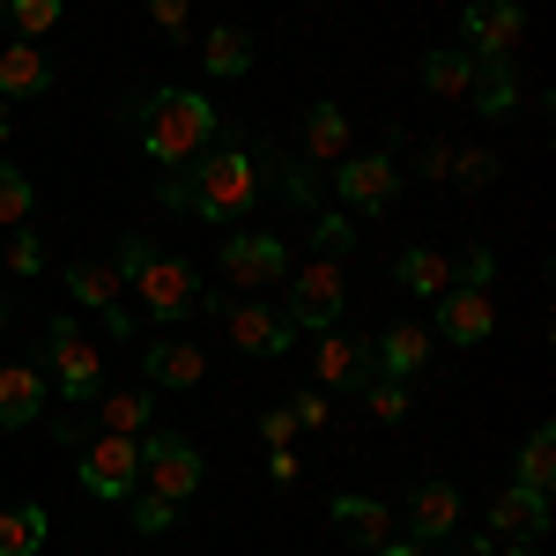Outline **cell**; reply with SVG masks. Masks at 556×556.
<instances>
[{
	"mask_svg": "<svg viewBox=\"0 0 556 556\" xmlns=\"http://www.w3.org/2000/svg\"><path fill=\"white\" fill-rule=\"evenodd\" d=\"M267 149H215V156H193V164H178L164 186H156V201L164 208H186L201 215V223H238V215L260 208V193H267Z\"/></svg>",
	"mask_w": 556,
	"mask_h": 556,
	"instance_id": "1",
	"label": "cell"
},
{
	"mask_svg": "<svg viewBox=\"0 0 556 556\" xmlns=\"http://www.w3.org/2000/svg\"><path fill=\"white\" fill-rule=\"evenodd\" d=\"M215 141H223V119H215V104L201 89H156L149 104H141V149H149V164H193V156H208Z\"/></svg>",
	"mask_w": 556,
	"mask_h": 556,
	"instance_id": "2",
	"label": "cell"
},
{
	"mask_svg": "<svg viewBox=\"0 0 556 556\" xmlns=\"http://www.w3.org/2000/svg\"><path fill=\"white\" fill-rule=\"evenodd\" d=\"M119 275L134 282V298L149 304L156 327H178V319L201 312V275H193V260L156 253L149 238H127V245H119Z\"/></svg>",
	"mask_w": 556,
	"mask_h": 556,
	"instance_id": "3",
	"label": "cell"
},
{
	"mask_svg": "<svg viewBox=\"0 0 556 556\" xmlns=\"http://www.w3.org/2000/svg\"><path fill=\"white\" fill-rule=\"evenodd\" d=\"M134 445H141V475L156 482V497L186 505V497L201 490V453H193V438H178V430H149V438H134Z\"/></svg>",
	"mask_w": 556,
	"mask_h": 556,
	"instance_id": "4",
	"label": "cell"
},
{
	"mask_svg": "<svg viewBox=\"0 0 556 556\" xmlns=\"http://www.w3.org/2000/svg\"><path fill=\"white\" fill-rule=\"evenodd\" d=\"M45 342H52V379H60V393H67V401H97V379H104L97 342H89L75 319H52Z\"/></svg>",
	"mask_w": 556,
	"mask_h": 556,
	"instance_id": "5",
	"label": "cell"
},
{
	"mask_svg": "<svg viewBox=\"0 0 556 556\" xmlns=\"http://www.w3.org/2000/svg\"><path fill=\"white\" fill-rule=\"evenodd\" d=\"M201 312H223L230 342L245 349V356H282L290 349V312H275V304H260V298H238V304L201 298Z\"/></svg>",
	"mask_w": 556,
	"mask_h": 556,
	"instance_id": "6",
	"label": "cell"
},
{
	"mask_svg": "<svg viewBox=\"0 0 556 556\" xmlns=\"http://www.w3.org/2000/svg\"><path fill=\"white\" fill-rule=\"evenodd\" d=\"M83 490L89 497H134V475H141V445L119 430H97V445L83 453Z\"/></svg>",
	"mask_w": 556,
	"mask_h": 556,
	"instance_id": "7",
	"label": "cell"
},
{
	"mask_svg": "<svg viewBox=\"0 0 556 556\" xmlns=\"http://www.w3.org/2000/svg\"><path fill=\"white\" fill-rule=\"evenodd\" d=\"M460 38H468V60H513V45L527 38V15L513 0H468Z\"/></svg>",
	"mask_w": 556,
	"mask_h": 556,
	"instance_id": "8",
	"label": "cell"
},
{
	"mask_svg": "<svg viewBox=\"0 0 556 556\" xmlns=\"http://www.w3.org/2000/svg\"><path fill=\"white\" fill-rule=\"evenodd\" d=\"M223 275H230L238 290H260V282H282V275H290V245H282L275 230H238V238L223 245Z\"/></svg>",
	"mask_w": 556,
	"mask_h": 556,
	"instance_id": "9",
	"label": "cell"
},
{
	"mask_svg": "<svg viewBox=\"0 0 556 556\" xmlns=\"http://www.w3.org/2000/svg\"><path fill=\"white\" fill-rule=\"evenodd\" d=\"M334 193H342L356 215H379V208H393L401 172H393V156H342V164H334Z\"/></svg>",
	"mask_w": 556,
	"mask_h": 556,
	"instance_id": "10",
	"label": "cell"
},
{
	"mask_svg": "<svg viewBox=\"0 0 556 556\" xmlns=\"http://www.w3.org/2000/svg\"><path fill=\"white\" fill-rule=\"evenodd\" d=\"M342 319V267L334 260H312L298 282H290V327H334Z\"/></svg>",
	"mask_w": 556,
	"mask_h": 556,
	"instance_id": "11",
	"label": "cell"
},
{
	"mask_svg": "<svg viewBox=\"0 0 556 556\" xmlns=\"http://www.w3.org/2000/svg\"><path fill=\"white\" fill-rule=\"evenodd\" d=\"M490 327H497V304H490L482 282L438 290V334H445V342H490Z\"/></svg>",
	"mask_w": 556,
	"mask_h": 556,
	"instance_id": "12",
	"label": "cell"
},
{
	"mask_svg": "<svg viewBox=\"0 0 556 556\" xmlns=\"http://www.w3.org/2000/svg\"><path fill=\"white\" fill-rule=\"evenodd\" d=\"M119 282H127V275H119V267H97V260H75V267H67V290H75V304H97V319H104V327L127 342L134 319H127V304H119Z\"/></svg>",
	"mask_w": 556,
	"mask_h": 556,
	"instance_id": "13",
	"label": "cell"
},
{
	"mask_svg": "<svg viewBox=\"0 0 556 556\" xmlns=\"http://www.w3.org/2000/svg\"><path fill=\"white\" fill-rule=\"evenodd\" d=\"M453 519H460V490L453 482H416L408 490V534L416 542H453Z\"/></svg>",
	"mask_w": 556,
	"mask_h": 556,
	"instance_id": "14",
	"label": "cell"
},
{
	"mask_svg": "<svg viewBox=\"0 0 556 556\" xmlns=\"http://www.w3.org/2000/svg\"><path fill=\"white\" fill-rule=\"evenodd\" d=\"M45 408V371L38 364H0V430L38 424Z\"/></svg>",
	"mask_w": 556,
	"mask_h": 556,
	"instance_id": "15",
	"label": "cell"
},
{
	"mask_svg": "<svg viewBox=\"0 0 556 556\" xmlns=\"http://www.w3.org/2000/svg\"><path fill=\"white\" fill-rule=\"evenodd\" d=\"M334 534L342 542H356V549H379V542H393V513H386L379 497H334Z\"/></svg>",
	"mask_w": 556,
	"mask_h": 556,
	"instance_id": "16",
	"label": "cell"
},
{
	"mask_svg": "<svg viewBox=\"0 0 556 556\" xmlns=\"http://www.w3.org/2000/svg\"><path fill=\"white\" fill-rule=\"evenodd\" d=\"M490 534H549V497L542 490H497L490 497Z\"/></svg>",
	"mask_w": 556,
	"mask_h": 556,
	"instance_id": "17",
	"label": "cell"
},
{
	"mask_svg": "<svg viewBox=\"0 0 556 556\" xmlns=\"http://www.w3.org/2000/svg\"><path fill=\"white\" fill-rule=\"evenodd\" d=\"M319 379L327 386H371V342H349L327 327V342H319Z\"/></svg>",
	"mask_w": 556,
	"mask_h": 556,
	"instance_id": "18",
	"label": "cell"
},
{
	"mask_svg": "<svg viewBox=\"0 0 556 556\" xmlns=\"http://www.w3.org/2000/svg\"><path fill=\"white\" fill-rule=\"evenodd\" d=\"M38 89H52V67L30 38H15L0 52V97H38Z\"/></svg>",
	"mask_w": 556,
	"mask_h": 556,
	"instance_id": "19",
	"label": "cell"
},
{
	"mask_svg": "<svg viewBox=\"0 0 556 556\" xmlns=\"http://www.w3.org/2000/svg\"><path fill=\"white\" fill-rule=\"evenodd\" d=\"M141 371H149L156 386H201L208 364H201V349H193V342H149V349H141Z\"/></svg>",
	"mask_w": 556,
	"mask_h": 556,
	"instance_id": "20",
	"label": "cell"
},
{
	"mask_svg": "<svg viewBox=\"0 0 556 556\" xmlns=\"http://www.w3.org/2000/svg\"><path fill=\"white\" fill-rule=\"evenodd\" d=\"M468 97H475V112H482V119H505V112L519 104L513 60H475V83H468Z\"/></svg>",
	"mask_w": 556,
	"mask_h": 556,
	"instance_id": "21",
	"label": "cell"
},
{
	"mask_svg": "<svg viewBox=\"0 0 556 556\" xmlns=\"http://www.w3.org/2000/svg\"><path fill=\"white\" fill-rule=\"evenodd\" d=\"M304 156H312V164H342L349 156V119L334 104H312V112H304Z\"/></svg>",
	"mask_w": 556,
	"mask_h": 556,
	"instance_id": "22",
	"label": "cell"
},
{
	"mask_svg": "<svg viewBox=\"0 0 556 556\" xmlns=\"http://www.w3.org/2000/svg\"><path fill=\"white\" fill-rule=\"evenodd\" d=\"M393 275H401V290H416V298H438V290H453V260L430 253V245H408V253L393 260Z\"/></svg>",
	"mask_w": 556,
	"mask_h": 556,
	"instance_id": "23",
	"label": "cell"
},
{
	"mask_svg": "<svg viewBox=\"0 0 556 556\" xmlns=\"http://www.w3.org/2000/svg\"><path fill=\"white\" fill-rule=\"evenodd\" d=\"M371 356H379V364L393 371V379H408V371H424V356H430V334H424V327H408V319H401L393 334H379V342H371Z\"/></svg>",
	"mask_w": 556,
	"mask_h": 556,
	"instance_id": "24",
	"label": "cell"
},
{
	"mask_svg": "<svg viewBox=\"0 0 556 556\" xmlns=\"http://www.w3.org/2000/svg\"><path fill=\"white\" fill-rule=\"evenodd\" d=\"M201 60H208V75H253V38H245L238 23H215L208 45H201Z\"/></svg>",
	"mask_w": 556,
	"mask_h": 556,
	"instance_id": "25",
	"label": "cell"
},
{
	"mask_svg": "<svg viewBox=\"0 0 556 556\" xmlns=\"http://www.w3.org/2000/svg\"><path fill=\"white\" fill-rule=\"evenodd\" d=\"M45 549V505H8L0 513V556H38Z\"/></svg>",
	"mask_w": 556,
	"mask_h": 556,
	"instance_id": "26",
	"label": "cell"
},
{
	"mask_svg": "<svg viewBox=\"0 0 556 556\" xmlns=\"http://www.w3.org/2000/svg\"><path fill=\"white\" fill-rule=\"evenodd\" d=\"M149 408H156L149 393H104V401H97V430H119V438H141V430H149Z\"/></svg>",
	"mask_w": 556,
	"mask_h": 556,
	"instance_id": "27",
	"label": "cell"
},
{
	"mask_svg": "<svg viewBox=\"0 0 556 556\" xmlns=\"http://www.w3.org/2000/svg\"><path fill=\"white\" fill-rule=\"evenodd\" d=\"M549 482H556V430L534 424L527 453H519V490H542V497H549Z\"/></svg>",
	"mask_w": 556,
	"mask_h": 556,
	"instance_id": "28",
	"label": "cell"
},
{
	"mask_svg": "<svg viewBox=\"0 0 556 556\" xmlns=\"http://www.w3.org/2000/svg\"><path fill=\"white\" fill-rule=\"evenodd\" d=\"M468 83H475L468 52H430V60H424V89H430V97H468Z\"/></svg>",
	"mask_w": 556,
	"mask_h": 556,
	"instance_id": "29",
	"label": "cell"
},
{
	"mask_svg": "<svg viewBox=\"0 0 556 556\" xmlns=\"http://www.w3.org/2000/svg\"><path fill=\"white\" fill-rule=\"evenodd\" d=\"M0 15H8V30H15V38L38 45L45 30H52V23L67 15V0H0Z\"/></svg>",
	"mask_w": 556,
	"mask_h": 556,
	"instance_id": "30",
	"label": "cell"
},
{
	"mask_svg": "<svg viewBox=\"0 0 556 556\" xmlns=\"http://www.w3.org/2000/svg\"><path fill=\"white\" fill-rule=\"evenodd\" d=\"M30 208H38V186L15 172V164H0V223H8V230H23Z\"/></svg>",
	"mask_w": 556,
	"mask_h": 556,
	"instance_id": "31",
	"label": "cell"
},
{
	"mask_svg": "<svg viewBox=\"0 0 556 556\" xmlns=\"http://www.w3.org/2000/svg\"><path fill=\"white\" fill-rule=\"evenodd\" d=\"M134 527H141V534L156 542V534H172V527H178V505H172V497H156V490H149V497H134Z\"/></svg>",
	"mask_w": 556,
	"mask_h": 556,
	"instance_id": "32",
	"label": "cell"
},
{
	"mask_svg": "<svg viewBox=\"0 0 556 556\" xmlns=\"http://www.w3.org/2000/svg\"><path fill=\"white\" fill-rule=\"evenodd\" d=\"M364 401H371V416H379V424H401V416H408L401 379H371V386H364Z\"/></svg>",
	"mask_w": 556,
	"mask_h": 556,
	"instance_id": "33",
	"label": "cell"
},
{
	"mask_svg": "<svg viewBox=\"0 0 556 556\" xmlns=\"http://www.w3.org/2000/svg\"><path fill=\"white\" fill-rule=\"evenodd\" d=\"M349 238H356V230H349L342 215H319V223H312V245H319V260H334V253H349Z\"/></svg>",
	"mask_w": 556,
	"mask_h": 556,
	"instance_id": "34",
	"label": "cell"
},
{
	"mask_svg": "<svg viewBox=\"0 0 556 556\" xmlns=\"http://www.w3.org/2000/svg\"><path fill=\"white\" fill-rule=\"evenodd\" d=\"M453 178H460V186H490V178H497V156H490V149H468V156H453Z\"/></svg>",
	"mask_w": 556,
	"mask_h": 556,
	"instance_id": "35",
	"label": "cell"
},
{
	"mask_svg": "<svg viewBox=\"0 0 556 556\" xmlns=\"http://www.w3.org/2000/svg\"><path fill=\"white\" fill-rule=\"evenodd\" d=\"M8 267H15V275H38V267H45V245L30 238V230H15V238H8Z\"/></svg>",
	"mask_w": 556,
	"mask_h": 556,
	"instance_id": "36",
	"label": "cell"
},
{
	"mask_svg": "<svg viewBox=\"0 0 556 556\" xmlns=\"http://www.w3.org/2000/svg\"><path fill=\"white\" fill-rule=\"evenodd\" d=\"M260 438H267V445H290V438H298V416H290V408H267V416H260Z\"/></svg>",
	"mask_w": 556,
	"mask_h": 556,
	"instance_id": "37",
	"label": "cell"
},
{
	"mask_svg": "<svg viewBox=\"0 0 556 556\" xmlns=\"http://www.w3.org/2000/svg\"><path fill=\"white\" fill-rule=\"evenodd\" d=\"M290 416H298V430H319L327 424V401L319 393H290Z\"/></svg>",
	"mask_w": 556,
	"mask_h": 556,
	"instance_id": "38",
	"label": "cell"
},
{
	"mask_svg": "<svg viewBox=\"0 0 556 556\" xmlns=\"http://www.w3.org/2000/svg\"><path fill=\"white\" fill-rule=\"evenodd\" d=\"M267 475L290 490V482H298V453H290V445H267Z\"/></svg>",
	"mask_w": 556,
	"mask_h": 556,
	"instance_id": "39",
	"label": "cell"
},
{
	"mask_svg": "<svg viewBox=\"0 0 556 556\" xmlns=\"http://www.w3.org/2000/svg\"><path fill=\"white\" fill-rule=\"evenodd\" d=\"M149 15H156V30H186V0H149Z\"/></svg>",
	"mask_w": 556,
	"mask_h": 556,
	"instance_id": "40",
	"label": "cell"
},
{
	"mask_svg": "<svg viewBox=\"0 0 556 556\" xmlns=\"http://www.w3.org/2000/svg\"><path fill=\"white\" fill-rule=\"evenodd\" d=\"M453 556H497V542L490 534H468V542H453Z\"/></svg>",
	"mask_w": 556,
	"mask_h": 556,
	"instance_id": "41",
	"label": "cell"
},
{
	"mask_svg": "<svg viewBox=\"0 0 556 556\" xmlns=\"http://www.w3.org/2000/svg\"><path fill=\"white\" fill-rule=\"evenodd\" d=\"M379 556H430L424 542H379Z\"/></svg>",
	"mask_w": 556,
	"mask_h": 556,
	"instance_id": "42",
	"label": "cell"
},
{
	"mask_svg": "<svg viewBox=\"0 0 556 556\" xmlns=\"http://www.w3.org/2000/svg\"><path fill=\"white\" fill-rule=\"evenodd\" d=\"M0 141H8V97H0Z\"/></svg>",
	"mask_w": 556,
	"mask_h": 556,
	"instance_id": "43",
	"label": "cell"
},
{
	"mask_svg": "<svg viewBox=\"0 0 556 556\" xmlns=\"http://www.w3.org/2000/svg\"><path fill=\"white\" fill-rule=\"evenodd\" d=\"M0 334H8V304H0Z\"/></svg>",
	"mask_w": 556,
	"mask_h": 556,
	"instance_id": "44",
	"label": "cell"
},
{
	"mask_svg": "<svg viewBox=\"0 0 556 556\" xmlns=\"http://www.w3.org/2000/svg\"><path fill=\"white\" fill-rule=\"evenodd\" d=\"M519 556H534V549H519Z\"/></svg>",
	"mask_w": 556,
	"mask_h": 556,
	"instance_id": "45",
	"label": "cell"
}]
</instances>
